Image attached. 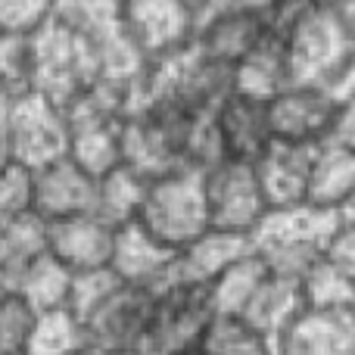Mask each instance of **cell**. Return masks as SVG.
<instances>
[{
	"label": "cell",
	"instance_id": "1",
	"mask_svg": "<svg viewBox=\"0 0 355 355\" xmlns=\"http://www.w3.org/2000/svg\"><path fill=\"white\" fill-rule=\"evenodd\" d=\"M337 225L340 212L321 209L315 202L268 209L256 225V231L250 234L252 252L275 275L302 277L309 265H315L324 256Z\"/></svg>",
	"mask_w": 355,
	"mask_h": 355
},
{
	"label": "cell",
	"instance_id": "2",
	"mask_svg": "<svg viewBox=\"0 0 355 355\" xmlns=\"http://www.w3.org/2000/svg\"><path fill=\"white\" fill-rule=\"evenodd\" d=\"M137 221L175 252L206 234L212 225H209L202 168L178 166L172 172L150 178Z\"/></svg>",
	"mask_w": 355,
	"mask_h": 355
},
{
	"label": "cell",
	"instance_id": "3",
	"mask_svg": "<svg viewBox=\"0 0 355 355\" xmlns=\"http://www.w3.org/2000/svg\"><path fill=\"white\" fill-rule=\"evenodd\" d=\"M97 81L94 44L60 19L31 35V91H41L66 110Z\"/></svg>",
	"mask_w": 355,
	"mask_h": 355
},
{
	"label": "cell",
	"instance_id": "4",
	"mask_svg": "<svg viewBox=\"0 0 355 355\" xmlns=\"http://www.w3.org/2000/svg\"><path fill=\"white\" fill-rule=\"evenodd\" d=\"M3 141L10 159L25 168H41L69 153V119L60 103L41 91H25L12 97L3 125Z\"/></svg>",
	"mask_w": 355,
	"mask_h": 355
},
{
	"label": "cell",
	"instance_id": "5",
	"mask_svg": "<svg viewBox=\"0 0 355 355\" xmlns=\"http://www.w3.org/2000/svg\"><path fill=\"white\" fill-rule=\"evenodd\" d=\"M281 44L287 50L293 81H309V85L324 87L352 50V37L340 12L318 3L281 37Z\"/></svg>",
	"mask_w": 355,
	"mask_h": 355
},
{
	"label": "cell",
	"instance_id": "6",
	"mask_svg": "<svg viewBox=\"0 0 355 355\" xmlns=\"http://www.w3.org/2000/svg\"><path fill=\"white\" fill-rule=\"evenodd\" d=\"M215 312L206 287L196 284H166L153 290V312H150L144 352L162 355L172 349L200 346L212 324Z\"/></svg>",
	"mask_w": 355,
	"mask_h": 355
},
{
	"label": "cell",
	"instance_id": "7",
	"mask_svg": "<svg viewBox=\"0 0 355 355\" xmlns=\"http://www.w3.org/2000/svg\"><path fill=\"white\" fill-rule=\"evenodd\" d=\"M202 184H206L209 225L218 231L250 237L262 221V215L268 212V202H265L252 162L218 159L209 168H202Z\"/></svg>",
	"mask_w": 355,
	"mask_h": 355
},
{
	"label": "cell",
	"instance_id": "8",
	"mask_svg": "<svg viewBox=\"0 0 355 355\" xmlns=\"http://www.w3.org/2000/svg\"><path fill=\"white\" fill-rule=\"evenodd\" d=\"M119 22L147 62L193 44L196 22L184 0H119Z\"/></svg>",
	"mask_w": 355,
	"mask_h": 355
},
{
	"label": "cell",
	"instance_id": "9",
	"mask_svg": "<svg viewBox=\"0 0 355 355\" xmlns=\"http://www.w3.org/2000/svg\"><path fill=\"white\" fill-rule=\"evenodd\" d=\"M334 94L324 85L293 81L268 100V119L275 141L284 144H321L334 119Z\"/></svg>",
	"mask_w": 355,
	"mask_h": 355
},
{
	"label": "cell",
	"instance_id": "10",
	"mask_svg": "<svg viewBox=\"0 0 355 355\" xmlns=\"http://www.w3.org/2000/svg\"><path fill=\"white\" fill-rule=\"evenodd\" d=\"M94 200H97V178L81 168L72 156H60L31 172V212L47 225L94 212Z\"/></svg>",
	"mask_w": 355,
	"mask_h": 355
},
{
	"label": "cell",
	"instance_id": "11",
	"mask_svg": "<svg viewBox=\"0 0 355 355\" xmlns=\"http://www.w3.org/2000/svg\"><path fill=\"white\" fill-rule=\"evenodd\" d=\"M212 125L221 144L225 159L256 162L265 150L271 147V119H268V100H256L246 94L227 91L215 103Z\"/></svg>",
	"mask_w": 355,
	"mask_h": 355
},
{
	"label": "cell",
	"instance_id": "12",
	"mask_svg": "<svg viewBox=\"0 0 355 355\" xmlns=\"http://www.w3.org/2000/svg\"><path fill=\"white\" fill-rule=\"evenodd\" d=\"M150 312H153V290L141 287H122L85 321L87 340L91 346L103 352H119V349H141L147 340L150 327Z\"/></svg>",
	"mask_w": 355,
	"mask_h": 355
},
{
	"label": "cell",
	"instance_id": "13",
	"mask_svg": "<svg viewBox=\"0 0 355 355\" xmlns=\"http://www.w3.org/2000/svg\"><path fill=\"white\" fill-rule=\"evenodd\" d=\"M175 256L178 252L172 246H166L159 237H153L141 221H128V225L116 227L110 268L128 287L159 290L172 281Z\"/></svg>",
	"mask_w": 355,
	"mask_h": 355
},
{
	"label": "cell",
	"instance_id": "14",
	"mask_svg": "<svg viewBox=\"0 0 355 355\" xmlns=\"http://www.w3.org/2000/svg\"><path fill=\"white\" fill-rule=\"evenodd\" d=\"M112 237H116V227L100 218L97 212L72 215V218L47 225V250L72 275L106 268L112 256Z\"/></svg>",
	"mask_w": 355,
	"mask_h": 355
},
{
	"label": "cell",
	"instance_id": "15",
	"mask_svg": "<svg viewBox=\"0 0 355 355\" xmlns=\"http://www.w3.org/2000/svg\"><path fill=\"white\" fill-rule=\"evenodd\" d=\"M318 144H284L271 141V147L259 156L256 178L262 184V193L268 209L296 206L309 196V172H312V153Z\"/></svg>",
	"mask_w": 355,
	"mask_h": 355
},
{
	"label": "cell",
	"instance_id": "16",
	"mask_svg": "<svg viewBox=\"0 0 355 355\" xmlns=\"http://www.w3.org/2000/svg\"><path fill=\"white\" fill-rule=\"evenodd\" d=\"M275 355H355V312L306 309L275 340Z\"/></svg>",
	"mask_w": 355,
	"mask_h": 355
},
{
	"label": "cell",
	"instance_id": "17",
	"mask_svg": "<svg viewBox=\"0 0 355 355\" xmlns=\"http://www.w3.org/2000/svg\"><path fill=\"white\" fill-rule=\"evenodd\" d=\"M265 35H268L265 16L243 10V6H227L196 28L193 44L218 66L234 69Z\"/></svg>",
	"mask_w": 355,
	"mask_h": 355
},
{
	"label": "cell",
	"instance_id": "18",
	"mask_svg": "<svg viewBox=\"0 0 355 355\" xmlns=\"http://www.w3.org/2000/svg\"><path fill=\"white\" fill-rule=\"evenodd\" d=\"M252 240L246 234H231L209 227L206 234L187 243L184 250H178L172 281L168 284H196V287H209L225 268H231L237 259L250 256Z\"/></svg>",
	"mask_w": 355,
	"mask_h": 355
},
{
	"label": "cell",
	"instance_id": "19",
	"mask_svg": "<svg viewBox=\"0 0 355 355\" xmlns=\"http://www.w3.org/2000/svg\"><path fill=\"white\" fill-rule=\"evenodd\" d=\"M287 85H293L290 60L284 44L275 35H265L237 66L231 69V91L256 100H271Z\"/></svg>",
	"mask_w": 355,
	"mask_h": 355
},
{
	"label": "cell",
	"instance_id": "20",
	"mask_svg": "<svg viewBox=\"0 0 355 355\" xmlns=\"http://www.w3.org/2000/svg\"><path fill=\"white\" fill-rule=\"evenodd\" d=\"M302 312H306V302H302L300 277H287V275L268 271L240 318L250 321V324L256 327L259 334H265L268 340H277Z\"/></svg>",
	"mask_w": 355,
	"mask_h": 355
},
{
	"label": "cell",
	"instance_id": "21",
	"mask_svg": "<svg viewBox=\"0 0 355 355\" xmlns=\"http://www.w3.org/2000/svg\"><path fill=\"white\" fill-rule=\"evenodd\" d=\"M355 193V150L340 144L321 141L312 153V172H309V196L321 209L340 212L343 202Z\"/></svg>",
	"mask_w": 355,
	"mask_h": 355
},
{
	"label": "cell",
	"instance_id": "22",
	"mask_svg": "<svg viewBox=\"0 0 355 355\" xmlns=\"http://www.w3.org/2000/svg\"><path fill=\"white\" fill-rule=\"evenodd\" d=\"M147 181L141 172L131 166L119 162L116 168L103 172L97 178V200H94V212L112 227H122L128 221H137L144 206V193H147Z\"/></svg>",
	"mask_w": 355,
	"mask_h": 355
},
{
	"label": "cell",
	"instance_id": "23",
	"mask_svg": "<svg viewBox=\"0 0 355 355\" xmlns=\"http://www.w3.org/2000/svg\"><path fill=\"white\" fill-rule=\"evenodd\" d=\"M12 293L22 296L35 312L62 309V306H69V293H72V271L47 250L22 268Z\"/></svg>",
	"mask_w": 355,
	"mask_h": 355
},
{
	"label": "cell",
	"instance_id": "24",
	"mask_svg": "<svg viewBox=\"0 0 355 355\" xmlns=\"http://www.w3.org/2000/svg\"><path fill=\"white\" fill-rule=\"evenodd\" d=\"M85 346H91L85 321L69 306H62L35 315L28 343H25V355H75Z\"/></svg>",
	"mask_w": 355,
	"mask_h": 355
},
{
	"label": "cell",
	"instance_id": "25",
	"mask_svg": "<svg viewBox=\"0 0 355 355\" xmlns=\"http://www.w3.org/2000/svg\"><path fill=\"white\" fill-rule=\"evenodd\" d=\"M265 275H268V268H265V262L256 252L237 259L231 268H225L206 287L212 312L215 315H237L240 318V315L246 312V306H250V300L256 296L259 284L265 281Z\"/></svg>",
	"mask_w": 355,
	"mask_h": 355
},
{
	"label": "cell",
	"instance_id": "26",
	"mask_svg": "<svg viewBox=\"0 0 355 355\" xmlns=\"http://www.w3.org/2000/svg\"><path fill=\"white\" fill-rule=\"evenodd\" d=\"M302 302L315 312H355V281L327 259L309 265L300 277Z\"/></svg>",
	"mask_w": 355,
	"mask_h": 355
},
{
	"label": "cell",
	"instance_id": "27",
	"mask_svg": "<svg viewBox=\"0 0 355 355\" xmlns=\"http://www.w3.org/2000/svg\"><path fill=\"white\" fill-rule=\"evenodd\" d=\"M200 346L206 355H275V340L237 315H215Z\"/></svg>",
	"mask_w": 355,
	"mask_h": 355
},
{
	"label": "cell",
	"instance_id": "28",
	"mask_svg": "<svg viewBox=\"0 0 355 355\" xmlns=\"http://www.w3.org/2000/svg\"><path fill=\"white\" fill-rule=\"evenodd\" d=\"M119 287H122V281L116 277V271H112L110 265H106V268H94V271H78V275H72L69 309H72L81 321H87Z\"/></svg>",
	"mask_w": 355,
	"mask_h": 355
},
{
	"label": "cell",
	"instance_id": "29",
	"mask_svg": "<svg viewBox=\"0 0 355 355\" xmlns=\"http://www.w3.org/2000/svg\"><path fill=\"white\" fill-rule=\"evenodd\" d=\"M0 91L6 97L31 91V37L0 31Z\"/></svg>",
	"mask_w": 355,
	"mask_h": 355
},
{
	"label": "cell",
	"instance_id": "30",
	"mask_svg": "<svg viewBox=\"0 0 355 355\" xmlns=\"http://www.w3.org/2000/svg\"><path fill=\"white\" fill-rule=\"evenodd\" d=\"M35 315L37 312L19 293H0V355L25 352Z\"/></svg>",
	"mask_w": 355,
	"mask_h": 355
},
{
	"label": "cell",
	"instance_id": "31",
	"mask_svg": "<svg viewBox=\"0 0 355 355\" xmlns=\"http://www.w3.org/2000/svg\"><path fill=\"white\" fill-rule=\"evenodd\" d=\"M56 0H0V31L31 37L53 19Z\"/></svg>",
	"mask_w": 355,
	"mask_h": 355
},
{
	"label": "cell",
	"instance_id": "32",
	"mask_svg": "<svg viewBox=\"0 0 355 355\" xmlns=\"http://www.w3.org/2000/svg\"><path fill=\"white\" fill-rule=\"evenodd\" d=\"M31 212V168L10 162L0 168V225Z\"/></svg>",
	"mask_w": 355,
	"mask_h": 355
},
{
	"label": "cell",
	"instance_id": "33",
	"mask_svg": "<svg viewBox=\"0 0 355 355\" xmlns=\"http://www.w3.org/2000/svg\"><path fill=\"white\" fill-rule=\"evenodd\" d=\"M321 259H327L334 268H340L343 275H349L352 281H355V225H346V221H340Z\"/></svg>",
	"mask_w": 355,
	"mask_h": 355
},
{
	"label": "cell",
	"instance_id": "34",
	"mask_svg": "<svg viewBox=\"0 0 355 355\" xmlns=\"http://www.w3.org/2000/svg\"><path fill=\"white\" fill-rule=\"evenodd\" d=\"M324 141L355 150V97L337 100V106H334V119H331V128H327Z\"/></svg>",
	"mask_w": 355,
	"mask_h": 355
},
{
	"label": "cell",
	"instance_id": "35",
	"mask_svg": "<svg viewBox=\"0 0 355 355\" xmlns=\"http://www.w3.org/2000/svg\"><path fill=\"white\" fill-rule=\"evenodd\" d=\"M184 3H187L190 16H193V22H196V28H200L206 19H212L215 12H221V10H227V6H234L231 0H184Z\"/></svg>",
	"mask_w": 355,
	"mask_h": 355
},
{
	"label": "cell",
	"instance_id": "36",
	"mask_svg": "<svg viewBox=\"0 0 355 355\" xmlns=\"http://www.w3.org/2000/svg\"><path fill=\"white\" fill-rule=\"evenodd\" d=\"M337 12H340V19H343L346 31H349L352 44H355V0H346L343 6H337Z\"/></svg>",
	"mask_w": 355,
	"mask_h": 355
},
{
	"label": "cell",
	"instance_id": "37",
	"mask_svg": "<svg viewBox=\"0 0 355 355\" xmlns=\"http://www.w3.org/2000/svg\"><path fill=\"white\" fill-rule=\"evenodd\" d=\"M234 6H243V10H252V12H259V16H265L268 12V6L275 3V0H231Z\"/></svg>",
	"mask_w": 355,
	"mask_h": 355
},
{
	"label": "cell",
	"instance_id": "38",
	"mask_svg": "<svg viewBox=\"0 0 355 355\" xmlns=\"http://www.w3.org/2000/svg\"><path fill=\"white\" fill-rule=\"evenodd\" d=\"M340 221H346V225H355V193L343 202V209H340Z\"/></svg>",
	"mask_w": 355,
	"mask_h": 355
},
{
	"label": "cell",
	"instance_id": "39",
	"mask_svg": "<svg viewBox=\"0 0 355 355\" xmlns=\"http://www.w3.org/2000/svg\"><path fill=\"white\" fill-rule=\"evenodd\" d=\"M10 103H12V97H6V94L0 91V131H3V125H6V112H10Z\"/></svg>",
	"mask_w": 355,
	"mask_h": 355
},
{
	"label": "cell",
	"instance_id": "40",
	"mask_svg": "<svg viewBox=\"0 0 355 355\" xmlns=\"http://www.w3.org/2000/svg\"><path fill=\"white\" fill-rule=\"evenodd\" d=\"M10 150H6V141H3V131H0V168H6L10 166Z\"/></svg>",
	"mask_w": 355,
	"mask_h": 355
},
{
	"label": "cell",
	"instance_id": "41",
	"mask_svg": "<svg viewBox=\"0 0 355 355\" xmlns=\"http://www.w3.org/2000/svg\"><path fill=\"white\" fill-rule=\"evenodd\" d=\"M162 355H206L202 346H187V349H172V352H162Z\"/></svg>",
	"mask_w": 355,
	"mask_h": 355
},
{
	"label": "cell",
	"instance_id": "42",
	"mask_svg": "<svg viewBox=\"0 0 355 355\" xmlns=\"http://www.w3.org/2000/svg\"><path fill=\"white\" fill-rule=\"evenodd\" d=\"M318 6H331V10H337V6H343L346 0H315Z\"/></svg>",
	"mask_w": 355,
	"mask_h": 355
},
{
	"label": "cell",
	"instance_id": "43",
	"mask_svg": "<svg viewBox=\"0 0 355 355\" xmlns=\"http://www.w3.org/2000/svg\"><path fill=\"white\" fill-rule=\"evenodd\" d=\"M75 355H103V349H97V346H85V349H78Z\"/></svg>",
	"mask_w": 355,
	"mask_h": 355
},
{
	"label": "cell",
	"instance_id": "44",
	"mask_svg": "<svg viewBox=\"0 0 355 355\" xmlns=\"http://www.w3.org/2000/svg\"><path fill=\"white\" fill-rule=\"evenodd\" d=\"M103 355H147V352H141V349H119V352H103Z\"/></svg>",
	"mask_w": 355,
	"mask_h": 355
},
{
	"label": "cell",
	"instance_id": "45",
	"mask_svg": "<svg viewBox=\"0 0 355 355\" xmlns=\"http://www.w3.org/2000/svg\"><path fill=\"white\" fill-rule=\"evenodd\" d=\"M16 355H25V352H16Z\"/></svg>",
	"mask_w": 355,
	"mask_h": 355
}]
</instances>
